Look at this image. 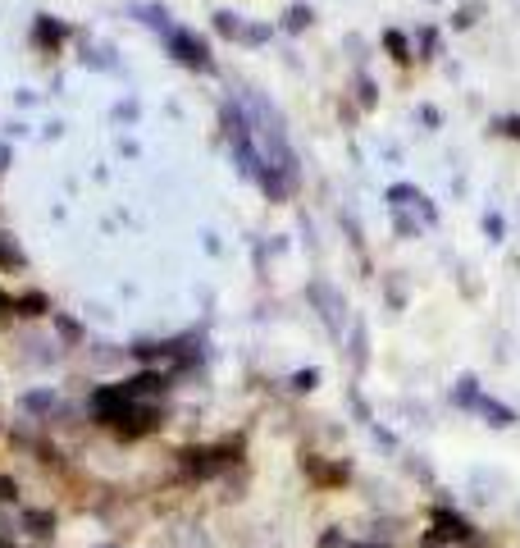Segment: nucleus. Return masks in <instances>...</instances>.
<instances>
[{"instance_id":"obj_1","label":"nucleus","mask_w":520,"mask_h":548,"mask_svg":"<svg viewBox=\"0 0 520 548\" xmlns=\"http://www.w3.org/2000/svg\"><path fill=\"white\" fill-rule=\"evenodd\" d=\"M164 42H169V55H173V60H183V65H192V69H206L210 65L206 42H201V37H192V33H183V28H169V33H164Z\"/></svg>"},{"instance_id":"obj_2","label":"nucleus","mask_w":520,"mask_h":548,"mask_svg":"<svg viewBox=\"0 0 520 548\" xmlns=\"http://www.w3.org/2000/svg\"><path fill=\"white\" fill-rule=\"evenodd\" d=\"M311 302L320 307L324 325L338 334V329H343V311H347V307H343V293H338L333 284H324V279H315V284H311Z\"/></svg>"},{"instance_id":"obj_3","label":"nucleus","mask_w":520,"mask_h":548,"mask_svg":"<svg viewBox=\"0 0 520 548\" xmlns=\"http://www.w3.org/2000/svg\"><path fill=\"white\" fill-rule=\"evenodd\" d=\"M388 206H392V210H401V206H415V210L424 215V224H433V219H438V210H433V206L420 197V192H415L411 183H397V187H388Z\"/></svg>"},{"instance_id":"obj_4","label":"nucleus","mask_w":520,"mask_h":548,"mask_svg":"<svg viewBox=\"0 0 520 548\" xmlns=\"http://www.w3.org/2000/svg\"><path fill=\"white\" fill-rule=\"evenodd\" d=\"M433 521L443 526L447 539H475L470 535V521H461V516H452V512H433Z\"/></svg>"},{"instance_id":"obj_5","label":"nucleus","mask_w":520,"mask_h":548,"mask_svg":"<svg viewBox=\"0 0 520 548\" xmlns=\"http://www.w3.org/2000/svg\"><path fill=\"white\" fill-rule=\"evenodd\" d=\"M132 14H137L141 23H151V28H160V33H169V19H164L160 5H132Z\"/></svg>"},{"instance_id":"obj_6","label":"nucleus","mask_w":520,"mask_h":548,"mask_svg":"<svg viewBox=\"0 0 520 548\" xmlns=\"http://www.w3.org/2000/svg\"><path fill=\"white\" fill-rule=\"evenodd\" d=\"M306 23H311V5H288V19H283V28H288V33H302Z\"/></svg>"},{"instance_id":"obj_7","label":"nucleus","mask_w":520,"mask_h":548,"mask_svg":"<svg viewBox=\"0 0 520 548\" xmlns=\"http://www.w3.org/2000/svg\"><path fill=\"white\" fill-rule=\"evenodd\" d=\"M60 37H64V28H60L55 19H42V23H37V42H60Z\"/></svg>"},{"instance_id":"obj_8","label":"nucleus","mask_w":520,"mask_h":548,"mask_svg":"<svg viewBox=\"0 0 520 548\" xmlns=\"http://www.w3.org/2000/svg\"><path fill=\"white\" fill-rule=\"evenodd\" d=\"M215 28H219L224 37H238V33H242V28H238V14H228V10L215 14Z\"/></svg>"},{"instance_id":"obj_9","label":"nucleus","mask_w":520,"mask_h":548,"mask_svg":"<svg viewBox=\"0 0 520 548\" xmlns=\"http://www.w3.org/2000/svg\"><path fill=\"white\" fill-rule=\"evenodd\" d=\"M479 406H484V416L493 420V425H511V420H516V416L507 411V406H498V402H479Z\"/></svg>"},{"instance_id":"obj_10","label":"nucleus","mask_w":520,"mask_h":548,"mask_svg":"<svg viewBox=\"0 0 520 548\" xmlns=\"http://www.w3.org/2000/svg\"><path fill=\"white\" fill-rule=\"evenodd\" d=\"M484 233H488V238H502V233H507L502 215H484Z\"/></svg>"},{"instance_id":"obj_11","label":"nucleus","mask_w":520,"mask_h":548,"mask_svg":"<svg viewBox=\"0 0 520 548\" xmlns=\"http://www.w3.org/2000/svg\"><path fill=\"white\" fill-rule=\"evenodd\" d=\"M51 402H55V393H28V406H33V411H46Z\"/></svg>"},{"instance_id":"obj_12","label":"nucleus","mask_w":520,"mask_h":548,"mask_svg":"<svg viewBox=\"0 0 520 548\" xmlns=\"http://www.w3.org/2000/svg\"><path fill=\"white\" fill-rule=\"evenodd\" d=\"M388 51H392V55H397V60H411V55H406V42H401V37H397V33H388Z\"/></svg>"},{"instance_id":"obj_13","label":"nucleus","mask_w":520,"mask_h":548,"mask_svg":"<svg viewBox=\"0 0 520 548\" xmlns=\"http://www.w3.org/2000/svg\"><path fill=\"white\" fill-rule=\"evenodd\" d=\"M19 307H23V316H42L46 302H42V297H28V302H19Z\"/></svg>"},{"instance_id":"obj_14","label":"nucleus","mask_w":520,"mask_h":548,"mask_svg":"<svg viewBox=\"0 0 520 548\" xmlns=\"http://www.w3.org/2000/svg\"><path fill=\"white\" fill-rule=\"evenodd\" d=\"M498 128L511 132V137H520V119H516V114H511V119H498Z\"/></svg>"},{"instance_id":"obj_15","label":"nucleus","mask_w":520,"mask_h":548,"mask_svg":"<svg viewBox=\"0 0 520 548\" xmlns=\"http://www.w3.org/2000/svg\"><path fill=\"white\" fill-rule=\"evenodd\" d=\"M0 261H14V252H5V247H0Z\"/></svg>"},{"instance_id":"obj_16","label":"nucleus","mask_w":520,"mask_h":548,"mask_svg":"<svg viewBox=\"0 0 520 548\" xmlns=\"http://www.w3.org/2000/svg\"><path fill=\"white\" fill-rule=\"evenodd\" d=\"M0 302H5V297H0Z\"/></svg>"}]
</instances>
